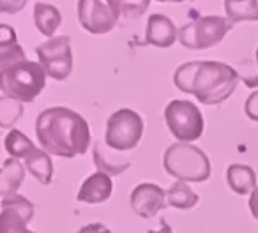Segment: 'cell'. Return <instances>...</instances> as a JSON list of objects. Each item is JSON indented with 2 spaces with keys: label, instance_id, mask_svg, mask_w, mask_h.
<instances>
[{
  "label": "cell",
  "instance_id": "obj_20",
  "mask_svg": "<svg viewBox=\"0 0 258 233\" xmlns=\"http://www.w3.org/2000/svg\"><path fill=\"white\" fill-rule=\"evenodd\" d=\"M198 201H200L198 194L186 182H180V180L172 184L166 191V205L179 208V210H189V208L197 207Z\"/></svg>",
  "mask_w": 258,
  "mask_h": 233
},
{
  "label": "cell",
  "instance_id": "obj_3",
  "mask_svg": "<svg viewBox=\"0 0 258 233\" xmlns=\"http://www.w3.org/2000/svg\"><path fill=\"white\" fill-rule=\"evenodd\" d=\"M163 168L170 177L180 182H205L211 177V161L207 154L197 145L177 143L170 145L163 154Z\"/></svg>",
  "mask_w": 258,
  "mask_h": 233
},
{
  "label": "cell",
  "instance_id": "obj_10",
  "mask_svg": "<svg viewBox=\"0 0 258 233\" xmlns=\"http://www.w3.org/2000/svg\"><path fill=\"white\" fill-rule=\"evenodd\" d=\"M34 217V203L22 194L2 198L0 203V233H34L27 226Z\"/></svg>",
  "mask_w": 258,
  "mask_h": 233
},
{
  "label": "cell",
  "instance_id": "obj_28",
  "mask_svg": "<svg viewBox=\"0 0 258 233\" xmlns=\"http://www.w3.org/2000/svg\"><path fill=\"white\" fill-rule=\"evenodd\" d=\"M29 0H0V13L6 15H16V13L23 11Z\"/></svg>",
  "mask_w": 258,
  "mask_h": 233
},
{
  "label": "cell",
  "instance_id": "obj_17",
  "mask_svg": "<svg viewBox=\"0 0 258 233\" xmlns=\"http://www.w3.org/2000/svg\"><path fill=\"white\" fill-rule=\"evenodd\" d=\"M23 161H25V166L30 172V175L37 182L43 184V186L51 184V179H53V163H51V158L48 152L36 147Z\"/></svg>",
  "mask_w": 258,
  "mask_h": 233
},
{
  "label": "cell",
  "instance_id": "obj_29",
  "mask_svg": "<svg viewBox=\"0 0 258 233\" xmlns=\"http://www.w3.org/2000/svg\"><path fill=\"white\" fill-rule=\"evenodd\" d=\"M78 233H111V229L108 226H104L103 222H90V224H85L83 228H80Z\"/></svg>",
  "mask_w": 258,
  "mask_h": 233
},
{
  "label": "cell",
  "instance_id": "obj_2",
  "mask_svg": "<svg viewBox=\"0 0 258 233\" xmlns=\"http://www.w3.org/2000/svg\"><path fill=\"white\" fill-rule=\"evenodd\" d=\"M239 72L232 65L216 60H197L179 65L173 83L184 94H191L202 104H221L235 92Z\"/></svg>",
  "mask_w": 258,
  "mask_h": 233
},
{
  "label": "cell",
  "instance_id": "obj_25",
  "mask_svg": "<svg viewBox=\"0 0 258 233\" xmlns=\"http://www.w3.org/2000/svg\"><path fill=\"white\" fill-rule=\"evenodd\" d=\"M13 44H18V36H16V30L11 25H6V23H0V48L13 46Z\"/></svg>",
  "mask_w": 258,
  "mask_h": 233
},
{
  "label": "cell",
  "instance_id": "obj_7",
  "mask_svg": "<svg viewBox=\"0 0 258 233\" xmlns=\"http://www.w3.org/2000/svg\"><path fill=\"white\" fill-rule=\"evenodd\" d=\"M165 122L173 138H177L180 143L197 141L204 134V115L200 108L191 101H170L165 108Z\"/></svg>",
  "mask_w": 258,
  "mask_h": 233
},
{
  "label": "cell",
  "instance_id": "obj_27",
  "mask_svg": "<svg viewBox=\"0 0 258 233\" xmlns=\"http://www.w3.org/2000/svg\"><path fill=\"white\" fill-rule=\"evenodd\" d=\"M244 111H246V117L253 122H258V90H254L249 97L244 103Z\"/></svg>",
  "mask_w": 258,
  "mask_h": 233
},
{
  "label": "cell",
  "instance_id": "obj_12",
  "mask_svg": "<svg viewBox=\"0 0 258 233\" xmlns=\"http://www.w3.org/2000/svg\"><path fill=\"white\" fill-rule=\"evenodd\" d=\"M111 193H113L111 177L103 172H96L83 180V184L78 189V194H76V200L80 203L97 205L104 203L111 196Z\"/></svg>",
  "mask_w": 258,
  "mask_h": 233
},
{
  "label": "cell",
  "instance_id": "obj_19",
  "mask_svg": "<svg viewBox=\"0 0 258 233\" xmlns=\"http://www.w3.org/2000/svg\"><path fill=\"white\" fill-rule=\"evenodd\" d=\"M225 13L232 25L240 22H258V0H225Z\"/></svg>",
  "mask_w": 258,
  "mask_h": 233
},
{
  "label": "cell",
  "instance_id": "obj_24",
  "mask_svg": "<svg viewBox=\"0 0 258 233\" xmlns=\"http://www.w3.org/2000/svg\"><path fill=\"white\" fill-rule=\"evenodd\" d=\"M25 51L20 44H13V46L0 48V72L11 67L13 64L20 60H25Z\"/></svg>",
  "mask_w": 258,
  "mask_h": 233
},
{
  "label": "cell",
  "instance_id": "obj_6",
  "mask_svg": "<svg viewBox=\"0 0 258 233\" xmlns=\"http://www.w3.org/2000/svg\"><path fill=\"white\" fill-rule=\"evenodd\" d=\"M144 136V119L129 108H120L106 120L104 143L117 152L133 150Z\"/></svg>",
  "mask_w": 258,
  "mask_h": 233
},
{
  "label": "cell",
  "instance_id": "obj_9",
  "mask_svg": "<svg viewBox=\"0 0 258 233\" xmlns=\"http://www.w3.org/2000/svg\"><path fill=\"white\" fill-rule=\"evenodd\" d=\"M120 18L117 0H78V22L87 32L103 36L113 30Z\"/></svg>",
  "mask_w": 258,
  "mask_h": 233
},
{
  "label": "cell",
  "instance_id": "obj_32",
  "mask_svg": "<svg viewBox=\"0 0 258 233\" xmlns=\"http://www.w3.org/2000/svg\"><path fill=\"white\" fill-rule=\"evenodd\" d=\"M158 2H173V4H180V2H191V0H158Z\"/></svg>",
  "mask_w": 258,
  "mask_h": 233
},
{
  "label": "cell",
  "instance_id": "obj_1",
  "mask_svg": "<svg viewBox=\"0 0 258 233\" xmlns=\"http://www.w3.org/2000/svg\"><path fill=\"white\" fill-rule=\"evenodd\" d=\"M36 136L44 152L57 158L73 159L89 150L90 127L75 110L53 106L37 115Z\"/></svg>",
  "mask_w": 258,
  "mask_h": 233
},
{
  "label": "cell",
  "instance_id": "obj_11",
  "mask_svg": "<svg viewBox=\"0 0 258 233\" xmlns=\"http://www.w3.org/2000/svg\"><path fill=\"white\" fill-rule=\"evenodd\" d=\"M129 203L133 212L142 219H151L166 207V191L158 184H138L131 193Z\"/></svg>",
  "mask_w": 258,
  "mask_h": 233
},
{
  "label": "cell",
  "instance_id": "obj_15",
  "mask_svg": "<svg viewBox=\"0 0 258 233\" xmlns=\"http://www.w3.org/2000/svg\"><path fill=\"white\" fill-rule=\"evenodd\" d=\"M226 184L235 194L246 196L256 189V173L247 165H230L226 168Z\"/></svg>",
  "mask_w": 258,
  "mask_h": 233
},
{
  "label": "cell",
  "instance_id": "obj_16",
  "mask_svg": "<svg viewBox=\"0 0 258 233\" xmlns=\"http://www.w3.org/2000/svg\"><path fill=\"white\" fill-rule=\"evenodd\" d=\"M25 179V166L20 163V159L9 158L0 166V196H11L16 194L20 186Z\"/></svg>",
  "mask_w": 258,
  "mask_h": 233
},
{
  "label": "cell",
  "instance_id": "obj_8",
  "mask_svg": "<svg viewBox=\"0 0 258 233\" xmlns=\"http://www.w3.org/2000/svg\"><path fill=\"white\" fill-rule=\"evenodd\" d=\"M36 53L46 76L57 82H64L69 78L73 71V51L69 36H55L44 41L36 48Z\"/></svg>",
  "mask_w": 258,
  "mask_h": 233
},
{
  "label": "cell",
  "instance_id": "obj_4",
  "mask_svg": "<svg viewBox=\"0 0 258 233\" xmlns=\"http://www.w3.org/2000/svg\"><path fill=\"white\" fill-rule=\"evenodd\" d=\"M46 72L39 62L20 60L0 72V90L6 97L20 103H32L44 90Z\"/></svg>",
  "mask_w": 258,
  "mask_h": 233
},
{
  "label": "cell",
  "instance_id": "obj_31",
  "mask_svg": "<svg viewBox=\"0 0 258 233\" xmlns=\"http://www.w3.org/2000/svg\"><path fill=\"white\" fill-rule=\"evenodd\" d=\"M147 233H173V231H172V228H170L168 222H166L165 219H161V228L156 229V231H154V229H149Z\"/></svg>",
  "mask_w": 258,
  "mask_h": 233
},
{
  "label": "cell",
  "instance_id": "obj_33",
  "mask_svg": "<svg viewBox=\"0 0 258 233\" xmlns=\"http://www.w3.org/2000/svg\"><path fill=\"white\" fill-rule=\"evenodd\" d=\"M254 58H256V64H258V48H256V53H254Z\"/></svg>",
  "mask_w": 258,
  "mask_h": 233
},
{
  "label": "cell",
  "instance_id": "obj_5",
  "mask_svg": "<svg viewBox=\"0 0 258 233\" xmlns=\"http://www.w3.org/2000/svg\"><path fill=\"white\" fill-rule=\"evenodd\" d=\"M232 27L221 16H200L177 29V39L187 50H207L221 43Z\"/></svg>",
  "mask_w": 258,
  "mask_h": 233
},
{
  "label": "cell",
  "instance_id": "obj_30",
  "mask_svg": "<svg viewBox=\"0 0 258 233\" xmlns=\"http://www.w3.org/2000/svg\"><path fill=\"white\" fill-rule=\"evenodd\" d=\"M247 205H249L251 215H253V217L258 221V186H256V189L249 194V203H247Z\"/></svg>",
  "mask_w": 258,
  "mask_h": 233
},
{
  "label": "cell",
  "instance_id": "obj_13",
  "mask_svg": "<svg viewBox=\"0 0 258 233\" xmlns=\"http://www.w3.org/2000/svg\"><path fill=\"white\" fill-rule=\"evenodd\" d=\"M177 39V29L173 22L165 15H152L145 29V43L158 48L173 46Z\"/></svg>",
  "mask_w": 258,
  "mask_h": 233
},
{
  "label": "cell",
  "instance_id": "obj_14",
  "mask_svg": "<svg viewBox=\"0 0 258 233\" xmlns=\"http://www.w3.org/2000/svg\"><path fill=\"white\" fill-rule=\"evenodd\" d=\"M94 165L97 170L106 175H120L122 172L129 168L131 163L120 156V152L111 150L104 141L97 140L94 143Z\"/></svg>",
  "mask_w": 258,
  "mask_h": 233
},
{
  "label": "cell",
  "instance_id": "obj_26",
  "mask_svg": "<svg viewBox=\"0 0 258 233\" xmlns=\"http://www.w3.org/2000/svg\"><path fill=\"white\" fill-rule=\"evenodd\" d=\"M237 72H239V78L246 83V87H249V89L258 87V71H251L247 62L240 65V69Z\"/></svg>",
  "mask_w": 258,
  "mask_h": 233
},
{
  "label": "cell",
  "instance_id": "obj_21",
  "mask_svg": "<svg viewBox=\"0 0 258 233\" xmlns=\"http://www.w3.org/2000/svg\"><path fill=\"white\" fill-rule=\"evenodd\" d=\"M4 147H6V150H8V154L11 156V158L25 159L27 156H29L30 152L36 148V145H34L32 140H30L29 136H25L22 131L11 129L8 133V136H6V140H4Z\"/></svg>",
  "mask_w": 258,
  "mask_h": 233
},
{
  "label": "cell",
  "instance_id": "obj_22",
  "mask_svg": "<svg viewBox=\"0 0 258 233\" xmlns=\"http://www.w3.org/2000/svg\"><path fill=\"white\" fill-rule=\"evenodd\" d=\"M22 115H23V103L6 96L0 97V127L13 129V126L22 119Z\"/></svg>",
  "mask_w": 258,
  "mask_h": 233
},
{
  "label": "cell",
  "instance_id": "obj_23",
  "mask_svg": "<svg viewBox=\"0 0 258 233\" xmlns=\"http://www.w3.org/2000/svg\"><path fill=\"white\" fill-rule=\"evenodd\" d=\"M122 18L133 20L142 16L149 9L151 0H117Z\"/></svg>",
  "mask_w": 258,
  "mask_h": 233
},
{
  "label": "cell",
  "instance_id": "obj_18",
  "mask_svg": "<svg viewBox=\"0 0 258 233\" xmlns=\"http://www.w3.org/2000/svg\"><path fill=\"white\" fill-rule=\"evenodd\" d=\"M34 23H36V29L43 36L51 39L53 34L57 32V29L60 27L62 15L55 6L46 4V2H37L34 6Z\"/></svg>",
  "mask_w": 258,
  "mask_h": 233
}]
</instances>
